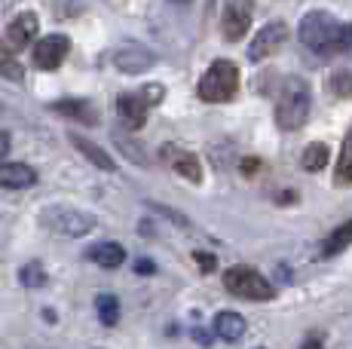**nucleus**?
Returning a JSON list of instances; mask_svg holds the SVG:
<instances>
[{
  "label": "nucleus",
  "instance_id": "obj_1",
  "mask_svg": "<svg viewBox=\"0 0 352 349\" xmlns=\"http://www.w3.org/2000/svg\"><path fill=\"white\" fill-rule=\"evenodd\" d=\"M309 104H313V92L309 83L300 77H285L279 89V102H276V123L282 132H297L309 120Z\"/></svg>",
  "mask_w": 352,
  "mask_h": 349
},
{
  "label": "nucleus",
  "instance_id": "obj_2",
  "mask_svg": "<svg viewBox=\"0 0 352 349\" xmlns=\"http://www.w3.org/2000/svg\"><path fill=\"white\" fill-rule=\"evenodd\" d=\"M300 43L316 56H334L337 52V37H340V22L322 10H313L300 19Z\"/></svg>",
  "mask_w": 352,
  "mask_h": 349
},
{
  "label": "nucleus",
  "instance_id": "obj_3",
  "mask_svg": "<svg viewBox=\"0 0 352 349\" xmlns=\"http://www.w3.org/2000/svg\"><path fill=\"white\" fill-rule=\"evenodd\" d=\"M239 92V68L227 58H218L199 80V98L202 102H212V104H221V102H230V98Z\"/></svg>",
  "mask_w": 352,
  "mask_h": 349
},
{
  "label": "nucleus",
  "instance_id": "obj_4",
  "mask_svg": "<svg viewBox=\"0 0 352 349\" xmlns=\"http://www.w3.org/2000/svg\"><path fill=\"white\" fill-rule=\"evenodd\" d=\"M224 288L230 294L242 300H273L276 297V288L267 282V276H261L252 267H230L224 273Z\"/></svg>",
  "mask_w": 352,
  "mask_h": 349
},
{
  "label": "nucleus",
  "instance_id": "obj_5",
  "mask_svg": "<svg viewBox=\"0 0 352 349\" xmlns=\"http://www.w3.org/2000/svg\"><path fill=\"white\" fill-rule=\"evenodd\" d=\"M40 224L50 227L52 233H62V236H86V233L96 230V218L80 209H67V205H52L40 214Z\"/></svg>",
  "mask_w": 352,
  "mask_h": 349
},
{
  "label": "nucleus",
  "instance_id": "obj_6",
  "mask_svg": "<svg viewBox=\"0 0 352 349\" xmlns=\"http://www.w3.org/2000/svg\"><path fill=\"white\" fill-rule=\"evenodd\" d=\"M285 40H288V25L285 22L263 25V28L257 31V37L252 40V46H248V58H252V62H261V58L276 56V52L285 46Z\"/></svg>",
  "mask_w": 352,
  "mask_h": 349
},
{
  "label": "nucleus",
  "instance_id": "obj_7",
  "mask_svg": "<svg viewBox=\"0 0 352 349\" xmlns=\"http://www.w3.org/2000/svg\"><path fill=\"white\" fill-rule=\"evenodd\" d=\"M248 28H252V0H230L224 10V19H221L224 40L236 43V40L245 37Z\"/></svg>",
  "mask_w": 352,
  "mask_h": 349
},
{
  "label": "nucleus",
  "instance_id": "obj_8",
  "mask_svg": "<svg viewBox=\"0 0 352 349\" xmlns=\"http://www.w3.org/2000/svg\"><path fill=\"white\" fill-rule=\"evenodd\" d=\"M67 49H71V40H67L65 34H50L43 37L37 46H34V65L43 71H56L58 65L65 62Z\"/></svg>",
  "mask_w": 352,
  "mask_h": 349
},
{
  "label": "nucleus",
  "instance_id": "obj_9",
  "mask_svg": "<svg viewBox=\"0 0 352 349\" xmlns=\"http://www.w3.org/2000/svg\"><path fill=\"white\" fill-rule=\"evenodd\" d=\"M160 153H162V159L181 174V178H187L190 184H199L202 181V166H199V159H196V153L184 150V147H178V144H166Z\"/></svg>",
  "mask_w": 352,
  "mask_h": 349
},
{
  "label": "nucleus",
  "instance_id": "obj_10",
  "mask_svg": "<svg viewBox=\"0 0 352 349\" xmlns=\"http://www.w3.org/2000/svg\"><path fill=\"white\" fill-rule=\"evenodd\" d=\"M37 28H40L37 16H34V12H22V16H16V19H12V25L6 28L3 46H6L10 52L25 49V46H28L31 40H34V34H37Z\"/></svg>",
  "mask_w": 352,
  "mask_h": 349
},
{
  "label": "nucleus",
  "instance_id": "obj_11",
  "mask_svg": "<svg viewBox=\"0 0 352 349\" xmlns=\"http://www.w3.org/2000/svg\"><path fill=\"white\" fill-rule=\"evenodd\" d=\"M151 102H147L141 92H126V95L117 98V113L120 120L129 126V129H141L147 123V111H151Z\"/></svg>",
  "mask_w": 352,
  "mask_h": 349
},
{
  "label": "nucleus",
  "instance_id": "obj_12",
  "mask_svg": "<svg viewBox=\"0 0 352 349\" xmlns=\"http://www.w3.org/2000/svg\"><path fill=\"white\" fill-rule=\"evenodd\" d=\"M153 62H157L153 52L144 49V46H123V49L113 52V65L126 74H144L153 68Z\"/></svg>",
  "mask_w": 352,
  "mask_h": 349
},
{
  "label": "nucleus",
  "instance_id": "obj_13",
  "mask_svg": "<svg viewBox=\"0 0 352 349\" xmlns=\"http://www.w3.org/2000/svg\"><path fill=\"white\" fill-rule=\"evenodd\" d=\"M37 184V172L25 163H0V187L10 190H25Z\"/></svg>",
  "mask_w": 352,
  "mask_h": 349
},
{
  "label": "nucleus",
  "instance_id": "obj_14",
  "mask_svg": "<svg viewBox=\"0 0 352 349\" xmlns=\"http://www.w3.org/2000/svg\"><path fill=\"white\" fill-rule=\"evenodd\" d=\"M214 334H218L221 340H227V344H236V340L245 334V319H242L239 313H218L214 315Z\"/></svg>",
  "mask_w": 352,
  "mask_h": 349
},
{
  "label": "nucleus",
  "instance_id": "obj_15",
  "mask_svg": "<svg viewBox=\"0 0 352 349\" xmlns=\"http://www.w3.org/2000/svg\"><path fill=\"white\" fill-rule=\"evenodd\" d=\"M89 260H96L98 267H104V270H113V267H120L126 260V248L120 243H98L89 248V254H86Z\"/></svg>",
  "mask_w": 352,
  "mask_h": 349
},
{
  "label": "nucleus",
  "instance_id": "obj_16",
  "mask_svg": "<svg viewBox=\"0 0 352 349\" xmlns=\"http://www.w3.org/2000/svg\"><path fill=\"white\" fill-rule=\"evenodd\" d=\"M52 111L56 113H65V117H74L80 120V123H98V113L96 107H92L89 102H77V98H65V102H56L52 104Z\"/></svg>",
  "mask_w": 352,
  "mask_h": 349
},
{
  "label": "nucleus",
  "instance_id": "obj_17",
  "mask_svg": "<svg viewBox=\"0 0 352 349\" xmlns=\"http://www.w3.org/2000/svg\"><path fill=\"white\" fill-rule=\"evenodd\" d=\"M71 144L77 147V150L83 153V157L89 159V163H96L98 169H104V172H113V159L107 157V153L101 150L98 144H92L89 138H83V135H77V132H71Z\"/></svg>",
  "mask_w": 352,
  "mask_h": 349
},
{
  "label": "nucleus",
  "instance_id": "obj_18",
  "mask_svg": "<svg viewBox=\"0 0 352 349\" xmlns=\"http://www.w3.org/2000/svg\"><path fill=\"white\" fill-rule=\"evenodd\" d=\"M334 184L337 187H349L352 184V129L343 138L340 147V159H337V169H334Z\"/></svg>",
  "mask_w": 352,
  "mask_h": 349
},
{
  "label": "nucleus",
  "instance_id": "obj_19",
  "mask_svg": "<svg viewBox=\"0 0 352 349\" xmlns=\"http://www.w3.org/2000/svg\"><path fill=\"white\" fill-rule=\"evenodd\" d=\"M349 243H352V221H346L343 227H337V230L331 233L328 239H324V245H322V258H334V254H340Z\"/></svg>",
  "mask_w": 352,
  "mask_h": 349
},
{
  "label": "nucleus",
  "instance_id": "obj_20",
  "mask_svg": "<svg viewBox=\"0 0 352 349\" xmlns=\"http://www.w3.org/2000/svg\"><path fill=\"white\" fill-rule=\"evenodd\" d=\"M96 310H98L101 325L113 328L120 322V300L113 297V294H98V297H96Z\"/></svg>",
  "mask_w": 352,
  "mask_h": 349
},
{
  "label": "nucleus",
  "instance_id": "obj_21",
  "mask_svg": "<svg viewBox=\"0 0 352 349\" xmlns=\"http://www.w3.org/2000/svg\"><path fill=\"white\" fill-rule=\"evenodd\" d=\"M300 166L307 172H322L324 166H328V147L324 144H309L307 150H303V157H300Z\"/></svg>",
  "mask_w": 352,
  "mask_h": 349
},
{
  "label": "nucleus",
  "instance_id": "obj_22",
  "mask_svg": "<svg viewBox=\"0 0 352 349\" xmlns=\"http://www.w3.org/2000/svg\"><path fill=\"white\" fill-rule=\"evenodd\" d=\"M0 77H10V80H16V83L25 77L22 65L16 62V56H12L6 46H0Z\"/></svg>",
  "mask_w": 352,
  "mask_h": 349
},
{
  "label": "nucleus",
  "instance_id": "obj_23",
  "mask_svg": "<svg viewBox=\"0 0 352 349\" xmlns=\"http://www.w3.org/2000/svg\"><path fill=\"white\" fill-rule=\"evenodd\" d=\"M19 276H22V285H25V288H40V285H46V273H43V267H40L37 260L25 264Z\"/></svg>",
  "mask_w": 352,
  "mask_h": 349
},
{
  "label": "nucleus",
  "instance_id": "obj_24",
  "mask_svg": "<svg viewBox=\"0 0 352 349\" xmlns=\"http://www.w3.org/2000/svg\"><path fill=\"white\" fill-rule=\"evenodd\" d=\"M328 92L331 95H352V74L349 71H337L334 77H331V83H328Z\"/></svg>",
  "mask_w": 352,
  "mask_h": 349
},
{
  "label": "nucleus",
  "instance_id": "obj_25",
  "mask_svg": "<svg viewBox=\"0 0 352 349\" xmlns=\"http://www.w3.org/2000/svg\"><path fill=\"white\" fill-rule=\"evenodd\" d=\"M337 52H352V22L340 25V37H337Z\"/></svg>",
  "mask_w": 352,
  "mask_h": 349
},
{
  "label": "nucleus",
  "instance_id": "obj_26",
  "mask_svg": "<svg viewBox=\"0 0 352 349\" xmlns=\"http://www.w3.org/2000/svg\"><path fill=\"white\" fill-rule=\"evenodd\" d=\"M196 260H199V267H202V273H212L214 270V254H206V251H196Z\"/></svg>",
  "mask_w": 352,
  "mask_h": 349
},
{
  "label": "nucleus",
  "instance_id": "obj_27",
  "mask_svg": "<svg viewBox=\"0 0 352 349\" xmlns=\"http://www.w3.org/2000/svg\"><path fill=\"white\" fill-rule=\"evenodd\" d=\"M135 273H157V264L147 260V258H141V260H135Z\"/></svg>",
  "mask_w": 352,
  "mask_h": 349
},
{
  "label": "nucleus",
  "instance_id": "obj_28",
  "mask_svg": "<svg viewBox=\"0 0 352 349\" xmlns=\"http://www.w3.org/2000/svg\"><path fill=\"white\" fill-rule=\"evenodd\" d=\"M10 144H12V141H10V132L0 129V157H6V153H10Z\"/></svg>",
  "mask_w": 352,
  "mask_h": 349
},
{
  "label": "nucleus",
  "instance_id": "obj_29",
  "mask_svg": "<svg viewBox=\"0 0 352 349\" xmlns=\"http://www.w3.org/2000/svg\"><path fill=\"white\" fill-rule=\"evenodd\" d=\"M175 3H187V0H175Z\"/></svg>",
  "mask_w": 352,
  "mask_h": 349
}]
</instances>
